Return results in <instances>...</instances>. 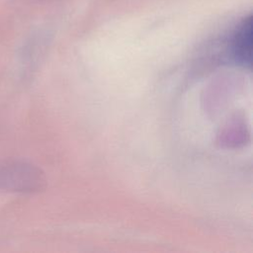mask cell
<instances>
[{"label":"cell","instance_id":"cell-1","mask_svg":"<svg viewBox=\"0 0 253 253\" xmlns=\"http://www.w3.org/2000/svg\"><path fill=\"white\" fill-rule=\"evenodd\" d=\"M41 176L33 166L18 162H6L0 166V187L9 191L29 192L40 187Z\"/></svg>","mask_w":253,"mask_h":253},{"label":"cell","instance_id":"cell-2","mask_svg":"<svg viewBox=\"0 0 253 253\" xmlns=\"http://www.w3.org/2000/svg\"><path fill=\"white\" fill-rule=\"evenodd\" d=\"M251 42H252V20L251 16L244 19L238 26L232 39V51L241 63L251 62Z\"/></svg>","mask_w":253,"mask_h":253}]
</instances>
